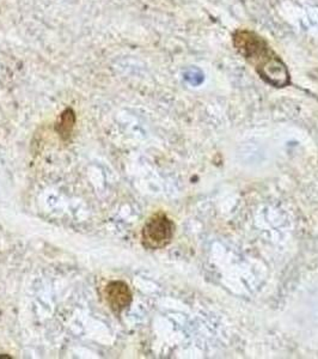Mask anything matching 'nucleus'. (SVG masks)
Instances as JSON below:
<instances>
[{
	"mask_svg": "<svg viewBox=\"0 0 318 359\" xmlns=\"http://www.w3.org/2000/svg\"><path fill=\"white\" fill-rule=\"evenodd\" d=\"M233 43L238 53L255 67L265 83L275 88L290 84L289 69L261 36L249 30H238L233 34Z\"/></svg>",
	"mask_w": 318,
	"mask_h": 359,
	"instance_id": "nucleus-1",
	"label": "nucleus"
},
{
	"mask_svg": "<svg viewBox=\"0 0 318 359\" xmlns=\"http://www.w3.org/2000/svg\"><path fill=\"white\" fill-rule=\"evenodd\" d=\"M175 233V224L164 213L150 218L144 226L141 238L145 248L157 250L167 247Z\"/></svg>",
	"mask_w": 318,
	"mask_h": 359,
	"instance_id": "nucleus-2",
	"label": "nucleus"
},
{
	"mask_svg": "<svg viewBox=\"0 0 318 359\" xmlns=\"http://www.w3.org/2000/svg\"><path fill=\"white\" fill-rule=\"evenodd\" d=\"M104 294H106V302L111 306V311L118 314L125 311L132 302L131 289L128 287L126 283L121 282V280L109 283L106 286Z\"/></svg>",
	"mask_w": 318,
	"mask_h": 359,
	"instance_id": "nucleus-3",
	"label": "nucleus"
},
{
	"mask_svg": "<svg viewBox=\"0 0 318 359\" xmlns=\"http://www.w3.org/2000/svg\"><path fill=\"white\" fill-rule=\"evenodd\" d=\"M74 123H76V115L72 109H67L62 113L60 123H57L55 130L64 140H67L74 131Z\"/></svg>",
	"mask_w": 318,
	"mask_h": 359,
	"instance_id": "nucleus-4",
	"label": "nucleus"
},
{
	"mask_svg": "<svg viewBox=\"0 0 318 359\" xmlns=\"http://www.w3.org/2000/svg\"><path fill=\"white\" fill-rule=\"evenodd\" d=\"M186 79L193 86H200L201 83L204 82L205 76L200 69L192 67V69H188Z\"/></svg>",
	"mask_w": 318,
	"mask_h": 359,
	"instance_id": "nucleus-5",
	"label": "nucleus"
}]
</instances>
